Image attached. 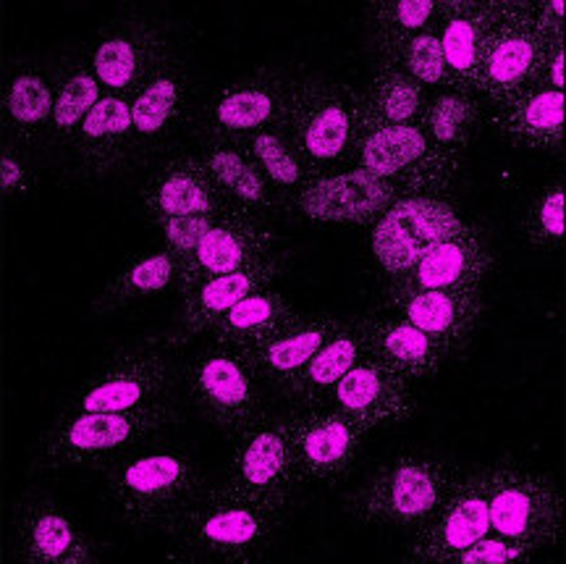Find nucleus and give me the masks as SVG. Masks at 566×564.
Instances as JSON below:
<instances>
[{
	"label": "nucleus",
	"mask_w": 566,
	"mask_h": 564,
	"mask_svg": "<svg viewBox=\"0 0 566 564\" xmlns=\"http://www.w3.org/2000/svg\"><path fill=\"white\" fill-rule=\"evenodd\" d=\"M289 504L265 502L218 483L176 520L171 556L192 564H254L273 552Z\"/></svg>",
	"instance_id": "nucleus-2"
},
{
	"label": "nucleus",
	"mask_w": 566,
	"mask_h": 564,
	"mask_svg": "<svg viewBox=\"0 0 566 564\" xmlns=\"http://www.w3.org/2000/svg\"><path fill=\"white\" fill-rule=\"evenodd\" d=\"M239 145H242L247 155L258 164V168L268 179V185H271L275 189V195L281 197L283 206H289V200L313 179V174L304 166L302 155L296 153L294 143L289 139V134L283 132L281 124L265 126V129L239 139Z\"/></svg>",
	"instance_id": "nucleus-37"
},
{
	"label": "nucleus",
	"mask_w": 566,
	"mask_h": 564,
	"mask_svg": "<svg viewBox=\"0 0 566 564\" xmlns=\"http://www.w3.org/2000/svg\"><path fill=\"white\" fill-rule=\"evenodd\" d=\"M218 216H181V218H166V221L155 223L163 231V242H166V250L179 260V265L187 260L192 252L200 247L205 234L216 226Z\"/></svg>",
	"instance_id": "nucleus-43"
},
{
	"label": "nucleus",
	"mask_w": 566,
	"mask_h": 564,
	"mask_svg": "<svg viewBox=\"0 0 566 564\" xmlns=\"http://www.w3.org/2000/svg\"><path fill=\"white\" fill-rule=\"evenodd\" d=\"M171 51L166 30L142 13H124L101 27L90 48V69L105 93L129 95Z\"/></svg>",
	"instance_id": "nucleus-17"
},
{
	"label": "nucleus",
	"mask_w": 566,
	"mask_h": 564,
	"mask_svg": "<svg viewBox=\"0 0 566 564\" xmlns=\"http://www.w3.org/2000/svg\"><path fill=\"white\" fill-rule=\"evenodd\" d=\"M71 150L74 174L84 181L105 179L134 158L129 95L105 93L82 122Z\"/></svg>",
	"instance_id": "nucleus-23"
},
{
	"label": "nucleus",
	"mask_w": 566,
	"mask_h": 564,
	"mask_svg": "<svg viewBox=\"0 0 566 564\" xmlns=\"http://www.w3.org/2000/svg\"><path fill=\"white\" fill-rule=\"evenodd\" d=\"M438 6L441 3H433V0H375V3H367V24H370L378 53L428 30L438 17Z\"/></svg>",
	"instance_id": "nucleus-39"
},
{
	"label": "nucleus",
	"mask_w": 566,
	"mask_h": 564,
	"mask_svg": "<svg viewBox=\"0 0 566 564\" xmlns=\"http://www.w3.org/2000/svg\"><path fill=\"white\" fill-rule=\"evenodd\" d=\"M179 399H163L139 410L80 412L59 418L38 449L40 470H105L142 443L181 422Z\"/></svg>",
	"instance_id": "nucleus-4"
},
{
	"label": "nucleus",
	"mask_w": 566,
	"mask_h": 564,
	"mask_svg": "<svg viewBox=\"0 0 566 564\" xmlns=\"http://www.w3.org/2000/svg\"><path fill=\"white\" fill-rule=\"evenodd\" d=\"M464 223L449 195H401L370 226L375 263L391 281L407 273L436 244L459 234Z\"/></svg>",
	"instance_id": "nucleus-11"
},
{
	"label": "nucleus",
	"mask_w": 566,
	"mask_h": 564,
	"mask_svg": "<svg viewBox=\"0 0 566 564\" xmlns=\"http://www.w3.org/2000/svg\"><path fill=\"white\" fill-rule=\"evenodd\" d=\"M485 485L493 533L533 552L562 544L566 502L554 478L514 460H501L485 468Z\"/></svg>",
	"instance_id": "nucleus-8"
},
{
	"label": "nucleus",
	"mask_w": 566,
	"mask_h": 564,
	"mask_svg": "<svg viewBox=\"0 0 566 564\" xmlns=\"http://www.w3.org/2000/svg\"><path fill=\"white\" fill-rule=\"evenodd\" d=\"M176 284H179V260L171 252H139L113 273L97 300L92 302V310L95 315L118 313L137 302L158 297L168 289H176Z\"/></svg>",
	"instance_id": "nucleus-32"
},
{
	"label": "nucleus",
	"mask_w": 566,
	"mask_h": 564,
	"mask_svg": "<svg viewBox=\"0 0 566 564\" xmlns=\"http://www.w3.org/2000/svg\"><path fill=\"white\" fill-rule=\"evenodd\" d=\"M231 439L233 449L223 483L265 502L289 504L292 493L302 489V481L286 415L260 412Z\"/></svg>",
	"instance_id": "nucleus-12"
},
{
	"label": "nucleus",
	"mask_w": 566,
	"mask_h": 564,
	"mask_svg": "<svg viewBox=\"0 0 566 564\" xmlns=\"http://www.w3.org/2000/svg\"><path fill=\"white\" fill-rule=\"evenodd\" d=\"M281 276V258L268 255L258 263L223 276L205 279L181 297V336L208 334V328L233 305L254 292L271 289Z\"/></svg>",
	"instance_id": "nucleus-28"
},
{
	"label": "nucleus",
	"mask_w": 566,
	"mask_h": 564,
	"mask_svg": "<svg viewBox=\"0 0 566 564\" xmlns=\"http://www.w3.org/2000/svg\"><path fill=\"white\" fill-rule=\"evenodd\" d=\"M142 208L153 223L181 216H210L233 208L216 187L200 155H176L160 164L139 192Z\"/></svg>",
	"instance_id": "nucleus-22"
},
{
	"label": "nucleus",
	"mask_w": 566,
	"mask_h": 564,
	"mask_svg": "<svg viewBox=\"0 0 566 564\" xmlns=\"http://www.w3.org/2000/svg\"><path fill=\"white\" fill-rule=\"evenodd\" d=\"M325 401L357 422L365 434L405 422L417 410L412 380L370 355H365L338 380Z\"/></svg>",
	"instance_id": "nucleus-19"
},
{
	"label": "nucleus",
	"mask_w": 566,
	"mask_h": 564,
	"mask_svg": "<svg viewBox=\"0 0 566 564\" xmlns=\"http://www.w3.org/2000/svg\"><path fill=\"white\" fill-rule=\"evenodd\" d=\"M493 265V252L480 226L464 223V229L446 242L424 252L407 273L388 281L394 289H480Z\"/></svg>",
	"instance_id": "nucleus-24"
},
{
	"label": "nucleus",
	"mask_w": 566,
	"mask_h": 564,
	"mask_svg": "<svg viewBox=\"0 0 566 564\" xmlns=\"http://www.w3.org/2000/svg\"><path fill=\"white\" fill-rule=\"evenodd\" d=\"M380 59L405 69L412 80L420 82L424 90H430V93H433V90L449 87V69H446L443 45L441 38H438L436 21L428 30L417 32L415 38L388 48V51L380 53Z\"/></svg>",
	"instance_id": "nucleus-40"
},
{
	"label": "nucleus",
	"mask_w": 566,
	"mask_h": 564,
	"mask_svg": "<svg viewBox=\"0 0 566 564\" xmlns=\"http://www.w3.org/2000/svg\"><path fill=\"white\" fill-rule=\"evenodd\" d=\"M105 491L126 528L168 533L176 520L208 491V478L189 449L147 447L105 468Z\"/></svg>",
	"instance_id": "nucleus-3"
},
{
	"label": "nucleus",
	"mask_w": 566,
	"mask_h": 564,
	"mask_svg": "<svg viewBox=\"0 0 566 564\" xmlns=\"http://www.w3.org/2000/svg\"><path fill=\"white\" fill-rule=\"evenodd\" d=\"M342 323L344 321L325 313H294L286 323H281L279 328L244 352L250 355L260 378L281 394L317 355V349L342 328Z\"/></svg>",
	"instance_id": "nucleus-25"
},
{
	"label": "nucleus",
	"mask_w": 566,
	"mask_h": 564,
	"mask_svg": "<svg viewBox=\"0 0 566 564\" xmlns=\"http://www.w3.org/2000/svg\"><path fill=\"white\" fill-rule=\"evenodd\" d=\"M399 197L401 189L384 176L354 166L310 179L289 208L325 226H373Z\"/></svg>",
	"instance_id": "nucleus-16"
},
{
	"label": "nucleus",
	"mask_w": 566,
	"mask_h": 564,
	"mask_svg": "<svg viewBox=\"0 0 566 564\" xmlns=\"http://www.w3.org/2000/svg\"><path fill=\"white\" fill-rule=\"evenodd\" d=\"M365 355L367 347L363 331H359V323H342V328L317 349V355L304 365L300 376H296L281 394L286 399H292L294 405L325 401L331 389H334L338 380H342Z\"/></svg>",
	"instance_id": "nucleus-33"
},
{
	"label": "nucleus",
	"mask_w": 566,
	"mask_h": 564,
	"mask_svg": "<svg viewBox=\"0 0 566 564\" xmlns=\"http://www.w3.org/2000/svg\"><path fill=\"white\" fill-rule=\"evenodd\" d=\"M522 231L527 242L541 250H556L566 237V189L562 185L543 187L525 210Z\"/></svg>",
	"instance_id": "nucleus-41"
},
{
	"label": "nucleus",
	"mask_w": 566,
	"mask_h": 564,
	"mask_svg": "<svg viewBox=\"0 0 566 564\" xmlns=\"http://www.w3.org/2000/svg\"><path fill=\"white\" fill-rule=\"evenodd\" d=\"M296 313L292 300L279 289H263L254 292L250 297L233 305L229 313H223L212 326L208 328L210 342L229 344V347L247 349L254 342L265 338L271 331H275L281 323H286Z\"/></svg>",
	"instance_id": "nucleus-35"
},
{
	"label": "nucleus",
	"mask_w": 566,
	"mask_h": 564,
	"mask_svg": "<svg viewBox=\"0 0 566 564\" xmlns=\"http://www.w3.org/2000/svg\"><path fill=\"white\" fill-rule=\"evenodd\" d=\"M495 0H441L436 17V30L443 45L449 87L472 93L480 48L491 27Z\"/></svg>",
	"instance_id": "nucleus-30"
},
{
	"label": "nucleus",
	"mask_w": 566,
	"mask_h": 564,
	"mask_svg": "<svg viewBox=\"0 0 566 564\" xmlns=\"http://www.w3.org/2000/svg\"><path fill=\"white\" fill-rule=\"evenodd\" d=\"M263 378L244 349L210 342L181 365V386L205 420L229 436L265 412Z\"/></svg>",
	"instance_id": "nucleus-10"
},
{
	"label": "nucleus",
	"mask_w": 566,
	"mask_h": 564,
	"mask_svg": "<svg viewBox=\"0 0 566 564\" xmlns=\"http://www.w3.org/2000/svg\"><path fill=\"white\" fill-rule=\"evenodd\" d=\"M181 336H147L116 349L74 391L59 418L80 412L139 410L155 401L174 399L181 384V363L176 347Z\"/></svg>",
	"instance_id": "nucleus-5"
},
{
	"label": "nucleus",
	"mask_w": 566,
	"mask_h": 564,
	"mask_svg": "<svg viewBox=\"0 0 566 564\" xmlns=\"http://www.w3.org/2000/svg\"><path fill=\"white\" fill-rule=\"evenodd\" d=\"M53 116H51V139L59 145H74L76 132L87 113L95 108L105 95L101 82L92 74L90 63L74 61L53 84Z\"/></svg>",
	"instance_id": "nucleus-38"
},
{
	"label": "nucleus",
	"mask_w": 566,
	"mask_h": 564,
	"mask_svg": "<svg viewBox=\"0 0 566 564\" xmlns=\"http://www.w3.org/2000/svg\"><path fill=\"white\" fill-rule=\"evenodd\" d=\"M275 231L268 223V216L247 208H229L218 216V221L205 234L200 247L179 265V297L205 279L223 276L239 268H247L258 260L273 255Z\"/></svg>",
	"instance_id": "nucleus-18"
},
{
	"label": "nucleus",
	"mask_w": 566,
	"mask_h": 564,
	"mask_svg": "<svg viewBox=\"0 0 566 564\" xmlns=\"http://www.w3.org/2000/svg\"><path fill=\"white\" fill-rule=\"evenodd\" d=\"M354 166L384 176L401 195H449L462 164L430 143L420 126H394L373 118L359 93V132Z\"/></svg>",
	"instance_id": "nucleus-9"
},
{
	"label": "nucleus",
	"mask_w": 566,
	"mask_h": 564,
	"mask_svg": "<svg viewBox=\"0 0 566 564\" xmlns=\"http://www.w3.org/2000/svg\"><path fill=\"white\" fill-rule=\"evenodd\" d=\"M289 80L273 69L239 76L218 87L197 113L202 139L239 143L265 126L281 124Z\"/></svg>",
	"instance_id": "nucleus-15"
},
{
	"label": "nucleus",
	"mask_w": 566,
	"mask_h": 564,
	"mask_svg": "<svg viewBox=\"0 0 566 564\" xmlns=\"http://www.w3.org/2000/svg\"><path fill=\"white\" fill-rule=\"evenodd\" d=\"M296 153L310 174L323 176L354 168L359 132V93L349 84L323 80H289L281 116Z\"/></svg>",
	"instance_id": "nucleus-6"
},
{
	"label": "nucleus",
	"mask_w": 566,
	"mask_h": 564,
	"mask_svg": "<svg viewBox=\"0 0 566 564\" xmlns=\"http://www.w3.org/2000/svg\"><path fill=\"white\" fill-rule=\"evenodd\" d=\"M192 84L184 63L168 51L129 93L134 155L160 145L189 118Z\"/></svg>",
	"instance_id": "nucleus-21"
},
{
	"label": "nucleus",
	"mask_w": 566,
	"mask_h": 564,
	"mask_svg": "<svg viewBox=\"0 0 566 564\" xmlns=\"http://www.w3.org/2000/svg\"><path fill=\"white\" fill-rule=\"evenodd\" d=\"M562 0H495L472 95L483 105L504 103L548 80L551 59L564 48Z\"/></svg>",
	"instance_id": "nucleus-1"
},
{
	"label": "nucleus",
	"mask_w": 566,
	"mask_h": 564,
	"mask_svg": "<svg viewBox=\"0 0 566 564\" xmlns=\"http://www.w3.org/2000/svg\"><path fill=\"white\" fill-rule=\"evenodd\" d=\"M208 168V174L221 189L226 200L237 208L254 210V213L268 216L281 210L283 202L275 189L260 171L258 164L247 155L239 143H223V139H202V150L197 153Z\"/></svg>",
	"instance_id": "nucleus-31"
},
{
	"label": "nucleus",
	"mask_w": 566,
	"mask_h": 564,
	"mask_svg": "<svg viewBox=\"0 0 566 564\" xmlns=\"http://www.w3.org/2000/svg\"><path fill=\"white\" fill-rule=\"evenodd\" d=\"M462 470L433 455H399L352 493L346 512L375 528H420L441 510Z\"/></svg>",
	"instance_id": "nucleus-7"
},
{
	"label": "nucleus",
	"mask_w": 566,
	"mask_h": 564,
	"mask_svg": "<svg viewBox=\"0 0 566 564\" xmlns=\"http://www.w3.org/2000/svg\"><path fill=\"white\" fill-rule=\"evenodd\" d=\"M483 113L495 132L527 150H556L564 143L566 101L562 90L548 84L509 97L504 103L483 105Z\"/></svg>",
	"instance_id": "nucleus-27"
},
{
	"label": "nucleus",
	"mask_w": 566,
	"mask_h": 564,
	"mask_svg": "<svg viewBox=\"0 0 566 564\" xmlns=\"http://www.w3.org/2000/svg\"><path fill=\"white\" fill-rule=\"evenodd\" d=\"M480 116H483V103L475 95L454 87H441L430 93L420 118V129L443 155H449L457 164H464L467 147L472 143V132H475Z\"/></svg>",
	"instance_id": "nucleus-34"
},
{
	"label": "nucleus",
	"mask_w": 566,
	"mask_h": 564,
	"mask_svg": "<svg viewBox=\"0 0 566 564\" xmlns=\"http://www.w3.org/2000/svg\"><path fill=\"white\" fill-rule=\"evenodd\" d=\"M533 549L516 544V541L506 539V535L488 533L483 539L475 541L470 549H464L457 556L454 564H525L535 560Z\"/></svg>",
	"instance_id": "nucleus-44"
},
{
	"label": "nucleus",
	"mask_w": 566,
	"mask_h": 564,
	"mask_svg": "<svg viewBox=\"0 0 566 564\" xmlns=\"http://www.w3.org/2000/svg\"><path fill=\"white\" fill-rule=\"evenodd\" d=\"M380 313L399 315L451 352L464 349L475 334L483 300L480 289H394L386 286Z\"/></svg>",
	"instance_id": "nucleus-20"
},
{
	"label": "nucleus",
	"mask_w": 566,
	"mask_h": 564,
	"mask_svg": "<svg viewBox=\"0 0 566 564\" xmlns=\"http://www.w3.org/2000/svg\"><path fill=\"white\" fill-rule=\"evenodd\" d=\"M302 485H336L352 476L365 447V431L328 401L296 405L286 415Z\"/></svg>",
	"instance_id": "nucleus-13"
},
{
	"label": "nucleus",
	"mask_w": 566,
	"mask_h": 564,
	"mask_svg": "<svg viewBox=\"0 0 566 564\" xmlns=\"http://www.w3.org/2000/svg\"><path fill=\"white\" fill-rule=\"evenodd\" d=\"M53 84L42 74L27 72L13 80L9 90V116L17 122L21 129H40V126L51 124L53 116Z\"/></svg>",
	"instance_id": "nucleus-42"
},
{
	"label": "nucleus",
	"mask_w": 566,
	"mask_h": 564,
	"mask_svg": "<svg viewBox=\"0 0 566 564\" xmlns=\"http://www.w3.org/2000/svg\"><path fill=\"white\" fill-rule=\"evenodd\" d=\"M488 533H491V512H488L485 468L462 472L441 510L415 531L405 562L454 564L464 549Z\"/></svg>",
	"instance_id": "nucleus-14"
},
{
	"label": "nucleus",
	"mask_w": 566,
	"mask_h": 564,
	"mask_svg": "<svg viewBox=\"0 0 566 564\" xmlns=\"http://www.w3.org/2000/svg\"><path fill=\"white\" fill-rule=\"evenodd\" d=\"M430 90L412 80L405 69L380 59L378 72L363 93V105L373 118L394 126H420Z\"/></svg>",
	"instance_id": "nucleus-36"
},
{
	"label": "nucleus",
	"mask_w": 566,
	"mask_h": 564,
	"mask_svg": "<svg viewBox=\"0 0 566 564\" xmlns=\"http://www.w3.org/2000/svg\"><path fill=\"white\" fill-rule=\"evenodd\" d=\"M359 331L365 336L367 355L386 363L388 368L409 380L433 378L454 352L424 334L415 323L391 313H370L359 318Z\"/></svg>",
	"instance_id": "nucleus-26"
},
{
	"label": "nucleus",
	"mask_w": 566,
	"mask_h": 564,
	"mask_svg": "<svg viewBox=\"0 0 566 564\" xmlns=\"http://www.w3.org/2000/svg\"><path fill=\"white\" fill-rule=\"evenodd\" d=\"M21 560L34 564H95L101 560V546L74 514L53 502H40L24 514Z\"/></svg>",
	"instance_id": "nucleus-29"
}]
</instances>
